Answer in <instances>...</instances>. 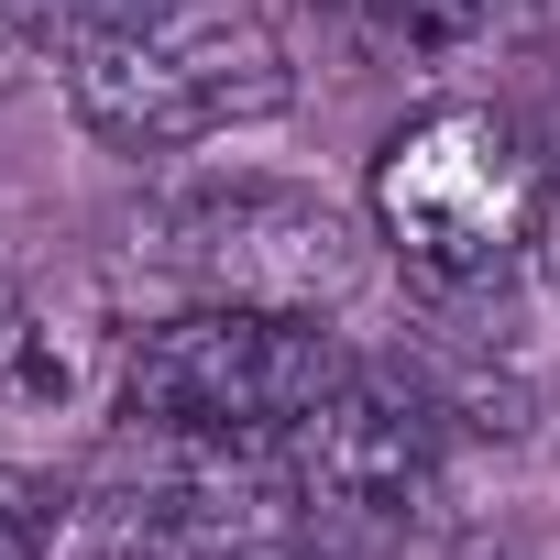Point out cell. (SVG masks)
<instances>
[{"label":"cell","instance_id":"3","mask_svg":"<svg viewBox=\"0 0 560 560\" xmlns=\"http://www.w3.org/2000/svg\"><path fill=\"white\" fill-rule=\"evenodd\" d=\"M538 198H549L538 143L494 100H440V110L396 121L374 154V231L429 287H494L538 242Z\"/></svg>","mask_w":560,"mask_h":560},{"label":"cell","instance_id":"8","mask_svg":"<svg viewBox=\"0 0 560 560\" xmlns=\"http://www.w3.org/2000/svg\"><path fill=\"white\" fill-rule=\"evenodd\" d=\"M45 56L67 67V12L56 0H0V89H23Z\"/></svg>","mask_w":560,"mask_h":560},{"label":"cell","instance_id":"9","mask_svg":"<svg viewBox=\"0 0 560 560\" xmlns=\"http://www.w3.org/2000/svg\"><path fill=\"white\" fill-rule=\"evenodd\" d=\"M527 264H538V275H549V287H560V187L538 198V242H527Z\"/></svg>","mask_w":560,"mask_h":560},{"label":"cell","instance_id":"11","mask_svg":"<svg viewBox=\"0 0 560 560\" xmlns=\"http://www.w3.org/2000/svg\"><path fill=\"white\" fill-rule=\"evenodd\" d=\"M494 23H560V0H494Z\"/></svg>","mask_w":560,"mask_h":560},{"label":"cell","instance_id":"4","mask_svg":"<svg viewBox=\"0 0 560 560\" xmlns=\"http://www.w3.org/2000/svg\"><path fill=\"white\" fill-rule=\"evenodd\" d=\"M440 451H451L440 407L407 374H385V363H352L275 440V462L298 483V516H319V527H407L440 494Z\"/></svg>","mask_w":560,"mask_h":560},{"label":"cell","instance_id":"12","mask_svg":"<svg viewBox=\"0 0 560 560\" xmlns=\"http://www.w3.org/2000/svg\"><path fill=\"white\" fill-rule=\"evenodd\" d=\"M0 560H34V527H23L12 505H0Z\"/></svg>","mask_w":560,"mask_h":560},{"label":"cell","instance_id":"7","mask_svg":"<svg viewBox=\"0 0 560 560\" xmlns=\"http://www.w3.org/2000/svg\"><path fill=\"white\" fill-rule=\"evenodd\" d=\"M67 396V330H45V308L0 275V407H45Z\"/></svg>","mask_w":560,"mask_h":560},{"label":"cell","instance_id":"5","mask_svg":"<svg viewBox=\"0 0 560 560\" xmlns=\"http://www.w3.org/2000/svg\"><path fill=\"white\" fill-rule=\"evenodd\" d=\"M154 253L176 275H198V298H253V308H341L352 298V220L330 198L298 187H187L176 209H154Z\"/></svg>","mask_w":560,"mask_h":560},{"label":"cell","instance_id":"2","mask_svg":"<svg viewBox=\"0 0 560 560\" xmlns=\"http://www.w3.org/2000/svg\"><path fill=\"white\" fill-rule=\"evenodd\" d=\"M287 100H298L287 34L253 0H165L143 23H110V34L67 45V110L110 154H176V143L275 121Z\"/></svg>","mask_w":560,"mask_h":560},{"label":"cell","instance_id":"10","mask_svg":"<svg viewBox=\"0 0 560 560\" xmlns=\"http://www.w3.org/2000/svg\"><path fill=\"white\" fill-rule=\"evenodd\" d=\"M231 560H330V549H308L298 527H275V538H253V549H231Z\"/></svg>","mask_w":560,"mask_h":560},{"label":"cell","instance_id":"1","mask_svg":"<svg viewBox=\"0 0 560 560\" xmlns=\"http://www.w3.org/2000/svg\"><path fill=\"white\" fill-rule=\"evenodd\" d=\"M352 374V352L330 341V319L308 308H253V298H198L154 330L121 341L110 363V407L143 440H220V451H275L330 385Z\"/></svg>","mask_w":560,"mask_h":560},{"label":"cell","instance_id":"6","mask_svg":"<svg viewBox=\"0 0 560 560\" xmlns=\"http://www.w3.org/2000/svg\"><path fill=\"white\" fill-rule=\"evenodd\" d=\"M319 12L385 56H451V45L494 34V0H319Z\"/></svg>","mask_w":560,"mask_h":560},{"label":"cell","instance_id":"13","mask_svg":"<svg viewBox=\"0 0 560 560\" xmlns=\"http://www.w3.org/2000/svg\"><path fill=\"white\" fill-rule=\"evenodd\" d=\"M462 560H472V549H462Z\"/></svg>","mask_w":560,"mask_h":560}]
</instances>
